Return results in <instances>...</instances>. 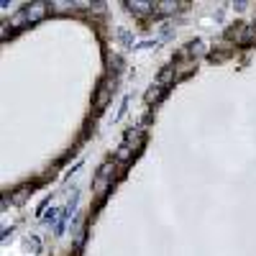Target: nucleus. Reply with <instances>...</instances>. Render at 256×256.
I'll use <instances>...</instances> for the list:
<instances>
[{"label": "nucleus", "mask_w": 256, "mask_h": 256, "mask_svg": "<svg viewBox=\"0 0 256 256\" xmlns=\"http://www.w3.org/2000/svg\"><path fill=\"white\" fill-rule=\"evenodd\" d=\"M47 16V3H33V5H29V8H23L21 13H18L16 18H13V23L18 26V23H36V21H41V18Z\"/></svg>", "instance_id": "1"}, {"label": "nucleus", "mask_w": 256, "mask_h": 256, "mask_svg": "<svg viewBox=\"0 0 256 256\" xmlns=\"http://www.w3.org/2000/svg\"><path fill=\"white\" fill-rule=\"evenodd\" d=\"M126 8L136 16H149L157 11V5L151 3V0H126Z\"/></svg>", "instance_id": "2"}, {"label": "nucleus", "mask_w": 256, "mask_h": 256, "mask_svg": "<svg viewBox=\"0 0 256 256\" xmlns=\"http://www.w3.org/2000/svg\"><path fill=\"white\" fill-rule=\"evenodd\" d=\"M108 175H111V164H103V169H100V175H97V179H95L97 195H103V192L108 190Z\"/></svg>", "instance_id": "3"}, {"label": "nucleus", "mask_w": 256, "mask_h": 256, "mask_svg": "<svg viewBox=\"0 0 256 256\" xmlns=\"http://www.w3.org/2000/svg\"><path fill=\"white\" fill-rule=\"evenodd\" d=\"M177 5H179V3H175V0H164V3H157V13L169 16V13L177 11Z\"/></svg>", "instance_id": "4"}, {"label": "nucleus", "mask_w": 256, "mask_h": 256, "mask_svg": "<svg viewBox=\"0 0 256 256\" xmlns=\"http://www.w3.org/2000/svg\"><path fill=\"white\" fill-rule=\"evenodd\" d=\"M161 95H164V87H161V85H157V87H151L149 93L144 95V100H146V103H157V100H159Z\"/></svg>", "instance_id": "5"}, {"label": "nucleus", "mask_w": 256, "mask_h": 256, "mask_svg": "<svg viewBox=\"0 0 256 256\" xmlns=\"http://www.w3.org/2000/svg\"><path fill=\"white\" fill-rule=\"evenodd\" d=\"M131 151H133V146L131 144H121V149H118V154H115V159H121V161H126V159H131Z\"/></svg>", "instance_id": "6"}, {"label": "nucleus", "mask_w": 256, "mask_h": 256, "mask_svg": "<svg viewBox=\"0 0 256 256\" xmlns=\"http://www.w3.org/2000/svg\"><path fill=\"white\" fill-rule=\"evenodd\" d=\"M203 47H205L203 41H190L187 49H185V54H195V57H197V54H203Z\"/></svg>", "instance_id": "7"}, {"label": "nucleus", "mask_w": 256, "mask_h": 256, "mask_svg": "<svg viewBox=\"0 0 256 256\" xmlns=\"http://www.w3.org/2000/svg\"><path fill=\"white\" fill-rule=\"evenodd\" d=\"M26 195H29V187H21V190H18L16 195H13V203H23Z\"/></svg>", "instance_id": "8"}, {"label": "nucleus", "mask_w": 256, "mask_h": 256, "mask_svg": "<svg viewBox=\"0 0 256 256\" xmlns=\"http://www.w3.org/2000/svg\"><path fill=\"white\" fill-rule=\"evenodd\" d=\"M172 75H175V69H164L161 75H159V82H169V80H172Z\"/></svg>", "instance_id": "9"}, {"label": "nucleus", "mask_w": 256, "mask_h": 256, "mask_svg": "<svg viewBox=\"0 0 256 256\" xmlns=\"http://www.w3.org/2000/svg\"><path fill=\"white\" fill-rule=\"evenodd\" d=\"M29 243V249H33V254H39V249H41V243H39V239H29L26 241Z\"/></svg>", "instance_id": "10"}, {"label": "nucleus", "mask_w": 256, "mask_h": 256, "mask_svg": "<svg viewBox=\"0 0 256 256\" xmlns=\"http://www.w3.org/2000/svg\"><path fill=\"white\" fill-rule=\"evenodd\" d=\"M47 221H49V223H54V221H57V210H51V213L47 215Z\"/></svg>", "instance_id": "11"}, {"label": "nucleus", "mask_w": 256, "mask_h": 256, "mask_svg": "<svg viewBox=\"0 0 256 256\" xmlns=\"http://www.w3.org/2000/svg\"><path fill=\"white\" fill-rule=\"evenodd\" d=\"M11 233H13V228H8V225H5V228H3V241H5V239H8V236H11Z\"/></svg>", "instance_id": "12"}]
</instances>
